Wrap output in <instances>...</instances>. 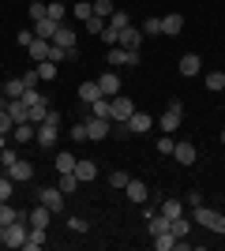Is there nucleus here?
<instances>
[{
	"mask_svg": "<svg viewBox=\"0 0 225 251\" xmlns=\"http://www.w3.org/2000/svg\"><path fill=\"white\" fill-rule=\"evenodd\" d=\"M192 225H203V229L218 232V236H225V214H218V210H206L203 202L199 206H192Z\"/></svg>",
	"mask_w": 225,
	"mask_h": 251,
	"instance_id": "obj_1",
	"label": "nucleus"
},
{
	"mask_svg": "<svg viewBox=\"0 0 225 251\" xmlns=\"http://www.w3.org/2000/svg\"><path fill=\"white\" fill-rule=\"evenodd\" d=\"M26 232H30L26 218H15L11 225H4V248H23V244H26Z\"/></svg>",
	"mask_w": 225,
	"mask_h": 251,
	"instance_id": "obj_2",
	"label": "nucleus"
},
{
	"mask_svg": "<svg viewBox=\"0 0 225 251\" xmlns=\"http://www.w3.org/2000/svg\"><path fill=\"white\" fill-rule=\"evenodd\" d=\"M180 116H184V105H180V101H169V109L158 116V127L165 131V135H173V131L180 127Z\"/></svg>",
	"mask_w": 225,
	"mask_h": 251,
	"instance_id": "obj_3",
	"label": "nucleus"
},
{
	"mask_svg": "<svg viewBox=\"0 0 225 251\" xmlns=\"http://www.w3.org/2000/svg\"><path fill=\"white\" fill-rule=\"evenodd\" d=\"M64 191L60 188H38V202H45V206L53 210V214H60V210H64Z\"/></svg>",
	"mask_w": 225,
	"mask_h": 251,
	"instance_id": "obj_4",
	"label": "nucleus"
},
{
	"mask_svg": "<svg viewBox=\"0 0 225 251\" xmlns=\"http://www.w3.org/2000/svg\"><path fill=\"white\" fill-rule=\"evenodd\" d=\"M49 221H53V210L45 206V202H38L34 210H26V225H30V229H49Z\"/></svg>",
	"mask_w": 225,
	"mask_h": 251,
	"instance_id": "obj_5",
	"label": "nucleus"
},
{
	"mask_svg": "<svg viewBox=\"0 0 225 251\" xmlns=\"http://www.w3.org/2000/svg\"><path fill=\"white\" fill-rule=\"evenodd\" d=\"M124 124H128V131H131V135H147L150 127H154V116H150V113H139V109H135V113H131L128 120H124Z\"/></svg>",
	"mask_w": 225,
	"mask_h": 251,
	"instance_id": "obj_6",
	"label": "nucleus"
},
{
	"mask_svg": "<svg viewBox=\"0 0 225 251\" xmlns=\"http://www.w3.org/2000/svg\"><path fill=\"white\" fill-rule=\"evenodd\" d=\"M109 64L120 68V64H139V52L124 49V45H109Z\"/></svg>",
	"mask_w": 225,
	"mask_h": 251,
	"instance_id": "obj_7",
	"label": "nucleus"
},
{
	"mask_svg": "<svg viewBox=\"0 0 225 251\" xmlns=\"http://www.w3.org/2000/svg\"><path fill=\"white\" fill-rule=\"evenodd\" d=\"M4 113H8L11 120H15V124H23V120H26V113H30V105L23 101V98H8V105H4Z\"/></svg>",
	"mask_w": 225,
	"mask_h": 251,
	"instance_id": "obj_8",
	"label": "nucleus"
},
{
	"mask_svg": "<svg viewBox=\"0 0 225 251\" xmlns=\"http://www.w3.org/2000/svg\"><path fill=\"white\" fill-rule=\"evenodd\" d=\"M180 30H184V15H180V11H169V15H161V34H173V38H176Z\"/></svg>",
	"mask_w": 225,
	"mask_h": 251,
	"instance_id": "obj_9",
	"label": "nucleus"
},
{
	"mask_svg": "<svg viewBox=\"0 0 225 251\" xmlns=\"http://www.w3.org/2000/svg\"><path fill=\"white\" fill-rule=\"evenodd\" d=\"M109 135V120H101V116H90V120H86V139H105Z\"/></svg>",
	"mask_w": 225,
	"mask_h": 251,
	"instance_id": "obj_10",
	"label": "nucleus"
},
{
	"mask_svg": "<svg viewBox=\"0 0 225 251\" xmlns=\"http://www.w3.org/2000/svg\"><path fill=\"white\" fill-rule=\"evenodd\" d=\"M98 86H101V98H117V94H120V79L113 75V68H109V72L98 79Z\"/></svg>",
	"mask_w": 225,
	"mask_h": 251,
	"instance_id": "obj_11",
	"label": "nucleus"
},
{
	"mask_svg": "<svg viewBox=\"0 0 225 251\" xmlns=\"http://www.w3.org/2000/svg\"><path fill=\"white\" fill-rule=\"evenodd\" d=\"M139 42H143V30H135V26H124L117 45H124V49H131V52H139Z\"/></svg>",
	"mask_w": 225,
	"mask_h": 251,
	"instance_id": "obj_12",
	"label": "nucleus"
},
{
	"mask_svg": "<svg viewBox=\"0 0 225 251\" xmlns=\"http://www.w3.org/2000/svg\"><path fill=\"white\" fill-rule=\"evenodd\" d=\"M4 173H8L11 180H34V165H30V161H23V157L15 161V165H8Z\"/></svg>",
	"mask_w": 225,
	"mask_h": 251,
	"instance_id": "obj_13",
	"label": "nucleus"
},
{
	"mask_svg": "<svg viewBox=\"0 0 225 251\" xmlns=\"http://www.w3.org/2000/svg\"><path fill=\"white\" fill-rule=\"evenodd\" d=\"M124 191H128V199H131V202H139V206L150 199V188L143 184V180H128V188H124Z\"/></svg>",
	"mask_w": 225,
	"mask_h": 251,
	"instance_id": "obj_14",
	"label": "nucleus"
},
{
	"mask_svg": "<svg viewBox=\"0 0 225 251\" xmlns=\"http://www.w3.org/2000/svg\"><path fill=\"white\" fill-rule=\"evenodd\" d=\"M72 173L79 176V184H86V180H94V176H98V165H94V161H86V157H79Z\"/></svg>",
	"mask_w": 225,
	"mask_h": 251,
	"instance_id": "obj_15",
	"label": "nucleus"
},
{
	"mask_svg": "<svg viewBox=\"0 0 225 251\" xmlns=\"http://www.w3.org/2000/svg\"><path fill=\"white\" fill-rule=\"evenodd\" d=\"M131 113H135V105H131L128 98H120V94L113 98V116H109V120H128Z\"/></svg>",
	"mask_w": 225,
	"mask_h": 251,
	"instance_id": "obj_16",
	"label": "nucleus"
},
{
	"mask_svg": "<svg viewBox=\"0 0 225 251\" xmlns=\"http://www.w3.org/2000/svg\"><path fill=\"white\" fill-rule=\"evenodd\" d=\"M199 68H203V60H199L195 52H184V56H180V75H184V79L199 75Z\"/></svg>",
	"mask_w": 225,
	"mask_h": 251,
	"instance_id": "obj_17",
	"label": "nucleus"
},
{
	"mask_svg": "<svg viewBox=\"0 0 225 251\" xmlns=\"http://www.w3.org/2000/svg\"><path fill=\"white\" fill-rule=\"evenodd\" d=\"M53 45H60V49H75V30H68L64 23H56V34H53Z\"/></svg>",
	"mask_w": 225,
	"mask_h": 251,
	"instance_id": "obj_18",
	"label": "nucleus"
},
{
	"mask_svg": "<svg viewBox=\"0 0 225 251\" xmlns=\"http://www.w3.org/2000/svg\"><path fill=\"white\" fill-rule=\"evenodd\" d=\"M98 98H101V86H98V79H94V83H83V86H79V101H83L86 109H90Z\"/></svg>",
	"mask_w": 225,
	"mask_h": 251,
	"instance_id": "obj_19",
	"label": "nucleus"
},
{
	"mask_svg": "<svg viewBox=\"0 0 225 251\" xmlns=\"http://www.w3.org/2000/svg\"><path fill=\"white\" fill-rule=\"evenodd\" d=\"M53 34H56V23L49 19V15L34 23V38H42V42H53Z\"/></svg>",
	"mask_w": 225,
	"mask_h": 251,
	"instance_id": "obj_20",
	"label": "nucleus"
},
{
	"mask_svg": "<svg viewBox=\"0 0 225 251\" xmlns=\"http://www.w3.org/2000/svg\"><path fill=\"white\" fill-rule=\"evenodd\" d=\"M173 157H176L180 165H195V147L192 143H176V147H173Z\"/></svg>",
	"mask_w": 225,
	"mask_h": 251,
	"instance_id": "obj_21",
	"label": "nucleus"
},
{
	"mask_svg": "<svg viewBox=\"0 0 225 251\" xmlns=\"http://www.w3.org/2000/svg\"><path fill=\"white\" fill-rule=\"evenodd\" d=\"M45 240H49V229H30L23 248H26V251H38V248H45Z\"/></svg>",
	"mask_w": 225,
	"mask_h": 251,
	"instance_id": "obj_22",
	"label": "nucleus"
},
{
	"mask_svg": "<svg viewBox=\"0 0 225 251\" xmlns=\"http://www.w3.org/2000/svg\"><path fill=\"white\" fill-rule=\"evenodd\" d=\"M49 45H53V42H42V38H34V42H30V49H26V52L34 56V64L49 60Z\"/></svg>",
	"mask_w": 225,
	"mask_h": 251,
	"instance_id": "obj_23",
	"label": "nucleus"
},
{
	"mask_svg": "<svg viewBox=\"0 0 225 251\" xmlns=\"http://www.w3.org/2000/svg\"><path fill=\"white\" fill-rule=\"evenodd\" d=\"M34 131H38V127L23 120V124H15V127H11V139H15V143H30V139H34Z\"/></svg>",
	"mask_w": 225,
	"mask_h": 251,
	"instance_id": "obj_24",
	"label": "nucleus"
},
{
	"mask_svg": "<svg viewBox=\"0 0 225 251\" xmlns=\"http://www.w3.org/2000/svg\"><path fill=\"white\" fill-rule=\"evenodd\" d=\"M169 232L176 236V240H180V236H188V232H192V218H184V214H180V218H173V221H169Z\"/></svg>",
	"mask_w": 225,
	"mask_h": 251,
	"instance_id": "obj_25",
	"label": "nucleus"
},
{
	"mask_svg": "<svg viewBox=\"0 0 225 251\" xmlns=\"http://www.w3.org/2000/svg\"><path fill=\"white\" fill-rule=\"evenodd\" d=\"M90 116H101V120H109V116H113V98H98V101L90 105Z\"/></svg>",
	"mask_w": 225,
	"mask_h": 251,
	"instance_id": "obj_26",
	"label": "nucleus"
},
{
	"mask_svg": "<svg viewBox=\"0 0 225 251\" xmlns=\"http://www.w3.org/2000/svg\"><path fill=\"white\" fill-rule=\"evenodd\" d=\"M45 15H49L53 23H64L68 19V8L60 4V0H49V4H45Z\"/></svg>",
	"mask_w": 225,
	"mask_h": 251,
	"instance_id": "obj_27",
	"label": "nucleus"
},
{
	"mask_svg": "<svg viewBox=\"0 0 225 251\" xmlns=\"http://www.w3.org/2000/svg\"><path fill=\"white\" fill-rule=\"evenodd\" d=\"M158 214H165V218H180V214H184V202H176V199H165V202H161V206H158Z\"/></svg>",
	"mask_w": 225,
	"mask_h": 251,
	"instance_id": "obj_28",
	"label": "nucleus"
},
{
	"mask_svg": "<svg viewBox=\"0 0 225 251\" xmlns=\"http://www.w3.org/2000/svg\"><path fill=\"white\" fill-rule=\"evenodd\" d=\"M72 15H75V19H79V23H86V19H90V15H94V0H79V4H75V8H72Z\"/></svg>",
	"mask_w": 225,
	"mask_h": 251,
	"instance_id": "obj_29",
	"label": "nucleus"
},
{
	"mask_svg": "<svg viewBox=\"0 0 225 251\" xmlns=\"http://www.w3.org/2000/svg\"><path fill=\"white\" fill-rule=\"evenodd\" d=\"M75 161H79V157H75V154H68V150H64V154H56V173H60V176H64V173H72V169H75Z\"/></svg>",
	"mask_w": 225,
	"mask_h": 251,
	"instance_id": "obj_30",
	"label": "nucleus"
},
{
	"mask_svg": "<svg viewBox=\"0 0 225 251\" xmlns=\"http://www.w3.org/2000/svg\"><path fill=\"white\" fill-rule=\"evenodd\" d=\"M56 188L64 191V195H75V191H79V176H75V173H64V176H60V184H56Z\"/></svg>",
	"mask_w": 225,
	"mask_h": 251,
	"instance_id": "obj_31",
	"label": "nucleus"
},
{
	"mask_svg": "<svg viewBox=\"0 0 225 251\" xmlns=\"http://www.w3.org/2000/svg\"><path fill=\"white\" fill-rule=\"evenodd\" d=\"M105 26H113V30H124V26H131V19H128V11H113L105 19Z\"/></svg>",
	"mask_w": 225,
	"mask_h": 251,
	"instance_id": "obj_32",
	"label": "nucleus"
},
{
	"mask_svg": "<svg viewBox=\"0 0 225 251\" xmlns=\"http://www.w3.org/2000/svg\"><path fill=\"white\" fill-rule=\"evenodd\" d=\"M23 90H26V86H23V79H8L0 94H4V98H23Z\"/></svg>",
	"mask_w": 225,
	"mask_h": 251,
	"instance_id": "obj_33",
	"label": "nucleus"
},
{
	"mask_svg": "<svg viewBox=\"0 0 225 251\" xmlns=\"http://www.w3.org/2000/svg\"><path fill=\"white\" fill-rule=\"evenodd\" d=\"M11 188H15V180L8 173H0V202H11Z\"/></svg>",
	"mask_w": 225,
	"mask_h": 251,
	"instance_id": "obj_34",
	"label": "nucleus"
},
{
	"mask_svg": "<svg viewBox=\"0 0 225 251\" xmlns=\"http://www.w3.org/2000/svg\"><path fill=\"white\" fill-rule=\"evenodd\" d=\"M154 248L158 251H173L176 248V236H173V232H161V236H154Z\"/></svg>",
	"mask_w": 225,
	"mask_h": 251,
	"instance_id": "obj_35",
	"label": "nucleus"
},
{
	"mask_svg": "<svg viewBox=\"0 0 225 251\" xmlns=\"http://www.w3.org/2000/svg\"><path fill=\"white\" fill-rule=\"evenodd\" d=\"M15 218H19V210L11 206V202H0V225H11Z\"/></svg>",
	"mask_w": 225,
	"mask_h": 251,
	"instance_id": "obj_36",
	"label": "nucleus"
},
{
	"mask_svg": "<svg viewBox=\"0 0 225 251\" xmlns=\"http://www.w3.org/2000/svg\"><path fill=\"white\" fill-rule=\"evenodd\" d=\"M113 11H117V8H113V0H94V15H98V19H109Z\"/></svg>",
	"mask_w": 225,
	"mask_h": 251,
	"instance_id": "obj_37",
	"label": "nucleus"
},
{
	"mask_svg": "<svg viewBox=\"0 0 225 251\" xmlns=\"http://www.w3.org/2000/svg\"><path fill=\"white\" fill-rule=\"evenodd\" d=\"M206 90H225V72H210L206 75Z\"/></svg>",
	"mask_w": 225,
	"mask_h": 251,
	"instance_id": "obj_38",
	"label": "nucleus"
},
{
	"mask_svg": "<svg viewBox=\"0 0 225 251\" xmlns=\"http://www.w3.org/2000/svg\"><path fill=\"white\" fill-rule=\"evenodd\" d=\"M15 161H19V150H11V147H4L0 150V165L8 169V165H15Z\"/></svg>",
	"mask_w": 225,
	"mask_h": 251,
	"instance_id": "obj_39",
	"label": "nucleus"
},
{
	"mask_svg": "<svg viewBox=\"0 0 225 251\" xmlns=\"http://www.w3.org/2000/svg\"><path fill=\"white\" fill-rule=\"evenodd\" d=\"M128 173H120V169H117V173H113V176H109V184H113V188H117V191H124V188H128Z\"/></svg>",
	"mask_w": 225,
	"mask_h": 251,
	"instance_id": "obj_40",
	"label": "nucleus"
},
{
	"mask_svg": "<svg viewBox=\"0 0 225 251\" xmlns=\"http://www.w3.org/2000/svg\"><path fill=\"white\" fill-rule=\"evenodd\" d=\"M38 75H42V79H56V64L53 60H42V64H38Z\"/></svg>",
	"mask_w": 225,
	"mask_h": 251,
	"instance_id": "obj_41",
	"label": "nucleus"
},
{
	"mask_svg": "<svg viewBox=\"0 0 225 251\" xmlns=\"http://www.w3.org/2000/svg\"><path fill=\"white\" fill-rule=\"evenodd\" d=\"M38 83H42V75H38V68L23 75V86H26V90H34V86H38Z\"/></svg>",
	"mask_w": 225,
	"mask_h": 251,
	"instance_id": "obj_42",
	"label": "nucleus"
},
{
	"mask_svg": "<svg viewBox=\"0 0 225 251\" xmlns=\"http://www.w3.org/2000/svg\"><path fill=\"white\" fill-rule=\"evenodd\" d=\"M86 30H90V34H101V30H105V19L90 15V19H86Z\"/></svg>",
	"mask_w": 225,
	"mask_h": 251,
	"instance_id": "obj_43",
	"label": "nucleus"
},
{
	"mask_svg": "<svg viewBox=\"0 0 225 251\" xmlns=\"http://www.w3.org/2000/svg\"><path fill=\"white\" fill-rule=\"evenodd\" d=\"M45 4H49V0H38V4H30V19H34V23L45 19Z\"/></svg>",
	"mask_w": 225,
	"mask_h": 251,
	"instance_id": "obj_44",
	"label": "nucleus"
},
{
	"mask_svg": "<svg viewBox=\"0 0 225 251\" xmlns=\"http://www.w3.org/2000/svg\"><path fill=\"white\" fill-rule=\"evenodd\" d=\"M101 42H105V45H117V42H120V30H113V26H105V30H101Z\"/></svg>",
	"mask_w": 225,
	"mask_h": 251,
	"instance_id": "obj_45",
	"label": "nucleus"
},
{
	"mask_svg": "<svg viewBox=\"0 0 225 251\" xmlns=\"http://www.w3.org/2000/svg\"><path fill=\"white\" fill-rule=\"evenodd\" d=\"M72 139H75V143H83V139H86V120H79V124L72 127Z\"/></svg>",
	"mask_w": 225,
	"mask_h": 251,
	"instance_id": "obj_46",
	"label": "nucleus"
},
{
	"mask_svg": "<svg viewBox=\"0 0 225 251\" xmlns=\"http://www.w3.org/2000/svg\"><path fill=\"white\" fill-rule=\"evenodd\" d=\"M143 34H161V19H147L143 23Z\"/></svg>",
	"mask_w": 225,
	"mask_h": 251,
	"instance_id": "obj_47",
	"label": "nucleus"
},
{
	"mask_svg": "<svg viewBox=\"0 0 225 251\" xmlns=\"http://www.w3.org/2000/svg\"><path fill=\"white\" fill-rule=\"evenodd\" d=\"M42 90H23V101H26V105H34V101H42Z\"/></svg>",
	"mask_w": 225,
	"mask_h": 251,
	"instance_id": "obj_48",
	"label": "nucleus"
},
{
	"mask_svg": "<svg viewBox=\"0 0 225 251\" xmlns=\"http://www.w3.org/2000/svg\"><path fill=\"white\" fill-rule=\"evenodd\" d=\"M173 147H176V143H173L169 135H161V139H158V150H161V154H173Z\"/></svg>",
	"mask_w": 225,
	"mask_h": 251,
	"instance_id": "obj_49",
	"label": "nucleus"
},
{
	"mask_svg": "<svg viewBox=\"0 0 225 251\" xmlns=\"http://www.w3.org/2000/svg\"><path fill=\"white\" fill-rule=\"evenodd\" d=\"M30 42H34V30H19V45L23 49H30Z\"/></svg>",
	"mask_w": 225,
	"mask_h": 251,
	"instance_id": "obj_50",
	"label": "nucleus"
},
{
	"mask_svg": "<svg viewBox=\"0 0 225 251\" xmlns=\"http://www.w3.org/2000/svg\"><path fill=\"white\" fill-rule=\"evenodd\" d=\"M68 225H72V232H86V229H90V225H86L83 218H72V221H68Z\"/></svg>",
	"mask_w": 225,
	"mask_h": 251,
	"instance_id": "obj_51",
	"label": "nucleus"
},
{
	"mask_svg": "<svg viewBox=\"0 0 225 251\" xmlns=\"http://www.w3.org/2000/svg\"><path fill=\"white\" fill-rule=\"evenodd\" d=\"M184 202H188V206H199V202H203V195H199V191H188V199H184Z\"/></svg>",
	"mask_w": 225,
	"mask_h": 251,
	"instance_id": "obj_52",
	"label": "nucleus"
},
{
	"mask_svg": "<svg viewBox=\"0 0 225 251\" xmlns=\"http://www.w3.org/2000/svg\"><path fill=\"white\" fill-rule=\"evenodd\" d=\"M4 147H8V135H0V150H4Z\"/></svg>",
	"mask_w": 225,
	"mask_h": 251,
	"instance_id": "obj_53",
	"label": "nucleus"
},
{
	"mask_svg": "<svg viewBox=\"0 0 225 251\" xmlns=\"http://www.w3.org/2000/svg\"><path fill=\"white\" fill-rule=\"evenodd\" d=\"M222 143H225V131H222Z\"/></svg>",
	"mask_w": 225,
	"mask_h": 251,
	"instance_id": "obj_54",
	"label": "nucleus"
},
{
	"mask_svg": "<svg viewBox=\"0 0 225 251\" xmlns=\"http://www.w3.org/2000/svg\"><path fill=\"white\" fill-rule=\"evenodd\" d=\"M30 4H38V0H30Z\"/></svg>",
	"mask_w": 225,
	"mask_h": 251,
	"instance_id": "obj_55",
	"label": "nucleus"
},
{
	"mask_svg": "<svg viewBox=\"0 0 225 251\" xmlns=\"http://www.w3.org/2000/svg\"><path fill=\"white\" fill-rule=\"evenodd\" d=\"M222 94H225V90H222Z\"/></svg>",
	"mask_w": 225,
	"mask_h": 251,
	"instance_id": "obj_56",
	"label": "nucleus"
}]
</instances>
